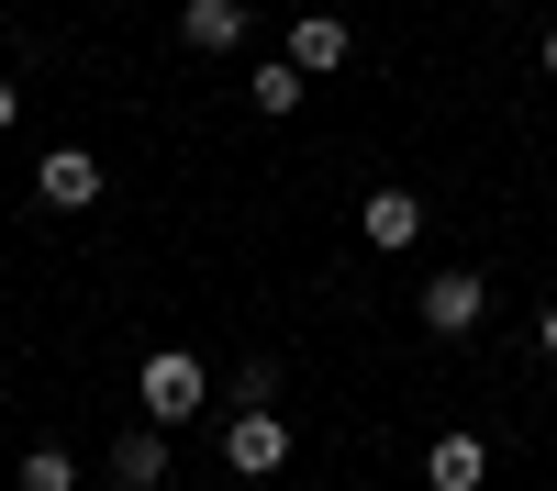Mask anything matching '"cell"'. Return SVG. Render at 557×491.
Segmentation results:
<instances>
[{"label": "cell", "instance_id": "cell-1", "mask_svg": "<svg viewBox=\"0 0 557 491\" xmlns=\"http://www.w3.org/2000/svg\"><path fill=\"white\" fill-rule=\"evenodd\" d=\"M134 391H146V425H190L201 402H212V369H201L190 346H157V357H146V380H134Z\"/></svg>", "mask_w": 557, "mask_h": 491}, {"label": "cell", "instance_id": "cell-4", "mask_svg": "<svg viewBox=\"0 0 557 491\" xmlns=\"http://www.w3.org/2000/svg\"><path fill=\"white\" fill-rule=\"evenodd\" d=\"M357 235H368V246H380V257H401L412 235H424V201H412V191H401V179H391V191H368V201H357Z\"/></svg>", "mask_w": 557, "mask_h": 491}, {"label": "cell", "instance_id": "cell-15", "mask_svg": "<svg viewBox=\"0 0 557 491\" xmlns=\"http://www.w3.org/2000/svg\"><path fill=\"white\" fill-rule=\"evenodd\" d=\"M535 346H546V357H557V302H546V324H535Z\"/></svg>", "mask_w": 557, "mask_h": 491}, {"label": "cell", "instance_id": "cell-14", "mask_svg": "<svg viewBox=\"0 0 557 491\" xmlns=\"http://www.w3.org/2000/svg\"><path fill=\"white\" fill-rule=\"evenodd\" d=\"M535 57H546V78H557V23H546V34H535Z\"/></svg>", "mask_w": 557, "mask_h": 491}, {"label": "cell", "instance_id": "cell-10", "mask_svg": "<svg viewBox=\"0 0 557 491\" xmlns=\"http://www.w3.org/2000/svg\"><path fill=\"white\" fill-rule=\"evenodd\" d=\"M301 89H312V78H301L290 57H278V67H257V78H246V101H257V112L278 123V112H301Z\"/></svg>", "mask_w": 557, "mask_h": 491}, {"label": "cell", "instance_id": "cell-13", "mask_svg": "<svg viewBox=\"0 0 557 491\" xmlns=\"http://www.w3.org/2000/svg\"><path fill=\"white\" fill-rule=\"evenodd\" d=\"M12 112H23V89H12V78H0V134H12Z\"/></svg>", "mask_w": 557, "mask_h": 491}, {"label": "cell", "instance_id": "cell-7", "mask_svg": "<svg viewBox=\"0 0 557 491\" xmlns=\"http://www.w3.org/2000/svg\"><path fill=\"white\" fill-rule=\"evenodd\" d=\"M346 45H357V34H346L335 12H301V23H290V67H301V78H335Z\"/></svg>", "mask_w": 557, "mask_h": 491}, {"label": "cell", "instance_id": "cell-8", "mask_svg": "<svg viewBox=\"0 0 557 491\" xmlns=\"http://www.w3.org/2000/svg\"><path fill=\"white\" fill-rule=\"evenodd\" d=\"M112 480H123V491H157V480H168V425H123Z\"/></svg>", "mask_w": 557, "mask_h": 491}, {"label": "cell", "instance_id": "cell-11", "mask_svg": "<svg viewBox=\"0 0 557 491\" xmlns=\"http://www.w3.org/2000/svg\"><path fill=\"white\" fill-rule=\"evenodd\" d=\"M23 491H78V458H67V446H34V458H23Z\"/></svg>", "mask_w": 557, "mask_h": 491}, {"label": "cell", "instance_id": "cell-5", "mask_svg": "<svg viewBox=\"0 0 557 491\" xmlns=\"http://www.w3.org/2000/svg\"><path fill=\"white\" fill-rule=\"evenodd\" d=\"M34 201H57V212H89V201H101V157H89V146H57V157L34 168Z\"/></svg>", "mask_w": 557, "mask_h": 491}, {"label": "cell", "instance_id": "cell-6", "mask_svg": "<svg viewBox=\"0 0 557 491\" xmlns=\"http://www.w3.org/2000/svg\"><path fill=\"white\" fill-rule=\"evenodd\" d=\"M178 45H190V57H235L246 45V0H178Z\"/></svg>", "mask_w": 557, "mask_h": 491}, {"label": "cell", "instance_id": "cell-12", "mask_svg": "<svg viewBox=\"0 0 557 491\" xmlns=\"http://www.w3.org/2000/svg\"><path fill=\"white\" fill-rule=\"evenodd\" d=\"M235 414H278V369H268V357L235 369Z\"/></svg>", "mask_w": 557, "mask_h": 491}, {"label": "cell", "instance_id": "cell-2", "mask_svg": "<svg viewBox=\"0 0 557 491\" xmlns=\"http://www.w3.org/2000/svg\"><path fill=\"white\" fill-rule=\"evenodd\" d=\"M412 312H424V335H446V346H457V335H480V324H491V280H480V268H435Z\"/></svg>", "mask_w": 557, "mask_h": 491}, {"label": "cell", "instance_id": "cell-9", "mask_svg": "<svg viewBox=\"0 0 557 491\" xmlns=\"http://www.w3.org/2000/svg\"><path fill=\"white\" fill-rule=\"evenodd\" d=\"M480 480H491V446H480V435H435L424 491H480Z\"/></svg>", "mask_w": 557, "mask_h": 491}, {"label": "cell", "instance_id": "cell-3", "mask_svg": "<svg viewBox=\"0 0 557 491\" xmlns=\"http://www.w3.org/2000/svg\"><path fill=\"white\" fill-rule=\"evenodd\" d=\"M278 458H290V425H278V414H235V425H223V469H235V480H268Z\"/></svg>", "mask_w": 557, "mask_h": 491}]
</instances>
